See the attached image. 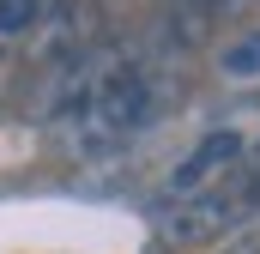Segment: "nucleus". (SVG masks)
<instances>
[{
	"mask_svg": "<svg viewBox=\"0 0 260 254\" xmlns=\"http://www.w3.org/2000/svg\"><path fill=\"white\" fill-rule=\"evenodd\" d=\"M43 18V0H0V37H24Z\"/></svg>",
	"mask_w": 260,
	"mask_h": 254,
	"instance_id": "nucleus-4",
	"label": "nucleus"
},
{
	"mask_svg": "<svg viewBox=\"0 0 260 254\" xmlns=\"http://www.w3.org/2000/svg\"><path fill=\"white\" fill-rule=\"evenodd\" d=\"M145 115H151V85L139 67H85V79L67 85L55 121L73 157H97V151L127 145Z\"/></svg>",
	"mask_w": 260,
	"mask_h": 254,
	"instance_id": "nucleus-1",
	"label": "nucleus"
},
{
	"mask_svg": "<svg viewBox=\"0 0 260 254\" xmlns=\"http://www.w3.org/2000/svg\"><path fill=\"white\" fill-rule=\"evenodd\" d=\"M248 157V139L242 133H206L194 151L170 170V182H164V206L176 200V206H188V200H200V194H212V188H224L230 176H236V164Z\"/></svg>",
	"mask_w": 260,
	"mask_h": 254,
	"instance_id": "nucleus-2",
	"label": "nucleus"
},
{
	"mask_svg": "<svg viewBox=\"0 0 260 254\" xmlns=\"http://www.w3.org/2000/svg\"><path fill=\"white\" fill-rule=\"evenodd\" d=\"M218 73L230 85H260V30H242L218 49Z\"/></svg>",
	"mask_w": 260,
	"mask_h": 254,
	"instance_id": "nucleus-3",
	"label": "nucleus"
}]
</instances>
